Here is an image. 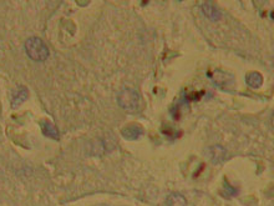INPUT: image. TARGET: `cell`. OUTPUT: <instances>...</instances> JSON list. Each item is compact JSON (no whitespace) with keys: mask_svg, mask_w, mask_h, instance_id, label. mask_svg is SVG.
I'll list each match as a JSON object with an SVG mask.
<instances>
[{"mask_svg":"<svg viewBox=\"0 0 274 206\" xmlns=\"http://www.w3.org/2000/svg\"><path fill=\"white\" fill-rule=\"evenodd\" d=\"M247 84L253 89L261 88L262 84H263V76L259 73H257V71H253V73L247 75Z\"/></svg>","mask_w":274,"mask_h":206,"instance_id":"cell-10","label":"cell"},{"mask_svg":"<svg viewBox=\"0 0 274 206\" xmlns=\"http://www.w3.org/2000/svg\"><path fill=\"white\" fill-rule=\"evenodd\" d=\"M272 127L274 128V113H273V115H272Z\"/></svg>","mask_w":274,"mask_h":206,"instance_id":"cell-12","label":"cell"},{"mask_svg":"<svg viewBox=\"0 0 274 206\" xmlns=\"http://www.w3.org/2000/svg\"><path fill=\"white\" fill-rule=\"evenodd\" d=\"M208 76H210L211 80L215 83V85H217L221 89H228L231 85H233V76L231 74L224 73V71L221 70H215V71H210L208 73Z\"/></svg>","mask_w":274,"mask_h":206,"instance_id":"cell-3","label":"cell"},{"mask_svg":"<svg viewBox=\"0 0 274 206\" xmlns=\"http://www.w3.org/2000/svg\"><path fill=\"white\" fill-rule=\"evenodd\" d=\"M167 206H187V200L182 194L172 193L167 197Z\"/></svg>","mask_w":274,"mask_h":206,"instance_id":"cell-9","label":"cell"},{"mask_svg":"<svg viewBox=\"0 0 274 206\" xmlns=\"http://www.w3.org/2000/svg\"><path fill=\"white\" fill-rule=\"evenodd\" d=\"M121 134H122V136L127 140H137L142 136L144 130H142V128L140 127V125L131 124L122 129Z\"/></svg>","mask_w":274,"mask_h":206,"instance_id":"cell-5","label":"cell"},{"mask_svg":"<svg viewBox=\"0 0 274 206\" xmlns=\"http://www.w3.org/2000/svg\"><path fill=\"white\" fill-rule=\"evenodd\" d=\"M29 96V91L25 87H20L14 91L13 96H11V107L18 108L22 102H25V100Z\"/></svg>","mask_w":274,"mask_h":206,"instance_id":"cell-6","label":"cell"},{"mask_svg":"<svg viewBox=\"0 0 274 206\" xmlns=\"http://www.w3.org/2000/svg\"><path fill=\"white\" fill-rule=\"evenodd\" d=\"M25 50H27L28 56L36 63L45 61L50 55L48 45L36 36H31L25 42Z\"/></svg>","mask_w":274,"mask_h":206,"instance_id":"cell-1","label":"cell"},{"mask_svg":"<svg viewBox=\"0 0 274 206\" xmlns=\"http://www.w3.org/2000/svg\"><path fill=\"white\" fill-rule=\"evenodd\" d=\"M202 11H203L206 18L210 19L211 22H218L222 18V13L213 3H204V4H202Z\"/></svg>","mask_w":274,"mask_h":206,"instance_id":"cell-4","label":"cell"},{"mask_svg":"<svg viewBox=\"0 0 274 206\" xmlns=\"http://www.w3.org/2000/svg\"><path fill=\"white\" fill-rule=\"evenodd\" d=\"M41 130L45 136L50 137V139H54V140H59V137H60L59 130H58V128L53 124V122H50V121L41 122Z\"/></svg>","mask_w":274,"mask_h":206,"instance_id":"cell-7","label":"cell"},{"mask_svg":"<svg viewBox=\"0 0 274 206\" xmlns=\"http://www.w3.org/2000/svg\"><path fill=\"white\" fill-rule=\"evenodd\" d=\"M225 188H228V191H227V196H235L237 195V194H238V190H237L236 188H232L231 187L230 184H228V182H225Z\"/></svg>","mask_w":274,"mask_h":206,"instance_id":"cell-11","label":"cell"},{"mask_svg":"<svg viewBox=\"0 0 274 206\" xmlns=\"http://www.w3.org/2000/svg\"><path fill=\"white\" fill-rule=\"evenodd\" d=\"M118 102L124 110L136 111L139 109L140 95L133 89H124L119 93Z\"/></svg>","mask_w":274,"mask_h":206,"instance_id":"cell-2","label":"cell"},{"mask_svg":"<svg viewBox=\"0 0 274 206\" xmlns=\"http://www.w3.org/2000/svg\"><path fill=\"white\" fill-rule=\"evenodd\" d=\"M210 156L213 162L223 161L225 157V149L221 145H213L212 148H210Z\"/></svg>","mask_w":274,"mask_h":206,"instance_id":"cell-8","label":"cell"}]
</instances>
